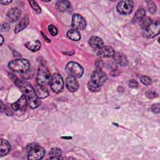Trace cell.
Masks as SVG:
<instances>
[{
	"label": "cell",
	"instance_id": "5bb4252c",
	"mask_svg": "<svg viewBox=\"0 0 160 160\" xmlns=\"http://www.w3.org/2000/svg\"><path fill=\"white\" fill-rule=\"evenodd\" d=\"M66 86L71 92H76L79 88V83L75 78L68 76L66 79Z\"/></svg>",
	"mask_w": 160,
	"mask_h": 160
},
{
	"label": "cell",
	"instance_id": "d6986e66",
	"mask_svg": "<svg viewBox=\"0 0 160 160\" xmlns=\"http://www.w3.org/2000/svg\"><path fill=\"white\" fill-rule=\"evenodd\" d=\"M11 149V145L9 142L5 139H1L0 145V152L1 156H4L6 155Z\"/></svg>",
	"mask_w": 160,
	"mask_h": 160
},
{
	"label": "cell",
	"instance_id": "ba28073f",
	"mask_svg": "<svg viewBox=\"0 0 160 160\" xmlns=\"http://www.w3.org/2000/svg\"><path fill=\"white\" fill-rule=\"evenodd\" d=\"M160 24L159 21L152 22L149 26L144 30L143 35L146 38H152L156 36L159 32Z\"/></svg>",
	"mask_w": 160,
	"mask_h": 160
},
{
	"label": "cell",
	"instance_id": "1f68e13d",
	"mask_svg": "<svg viewBox=\"0 0 160 160\" xmlns=\"http://www.w3.org/2000/svg\"><path fill=\"white\" fill-rule=\"evenodd\" d=\"M151 110L154 113H159V103L152 104L151 106Z\"/></svg>",
	"mask_w": 160,
	"mask_h": 160
},
{
	"label": "cell",
	"instance_id": "4dcf8cb0",
	"mask_svg": "<svg viewBox=\"0 0 160 160\" xmlns=\"http://www.w3.org/2000/svg\"><path fill=\"white\" fill-rule=\"evenodd\" d=\"M141 81L146 86H149L151 84V79L149 77L146 76H142L141 78Z\"/></svg>",
	"mask_w": 160,
	"mask_h": 160
},
{
	"label": "cell",
	"instance_id": "9a60e30c",
	"mask_svg": "<svg viewBox=\"0 0 160 160\" xmlns=\"http://www.w3.org/2000/svg\"><path fill=\"white\" fill-rule=\"evenodd\" d=\"M56 6L57 9L61 12H71L72 11L71 3L68 1H58Z\"/></svg>",
	"mask_w": 160,
	"mask_h": 160
},
{
	"label": "cell",
	"instance_id": "e575fe53",
	"mask_svg": "<svg viewBox=\"0 0 160 160\" xmlns=\"http://www.w3.org/2000/svg\"><path fill=\"white\" fill-rule=\"evenodd\" d=\"M146 94V96H147L148 98H149V99H153V98H154L156 97V94L155 92L151 91H148Z\"/></svg>",
	"mask_w": 160,
	"mask_h": 160
},
{
	"label": "cell",
	"instance_id": "603a6c76",
	"mask_svg": "<svg viewBox=\"0 0 160 160\" xmlns=\"http://www.w3.org/2000/svg\"><path fill=\"white\" fill-rule=\"evenodd\" d=\"M62 151L60 149L58 148H54L51 149L49 152V155L50 156V159H62L61 157Z\"/></svg>",
	"mask_w": 160,
	"mask_h": 160
},
{
	"label": "cell",
	"instance_id": "d4e9b609",
	"mask_svg": "<svg viewBox=\"0 0 160 160\" xmlns=\"http://www.w3.org/2000/svg\"><path fill=\"white\" fill-rule=\"evenodd\" d=\"M28 104L29 106L32 108V109H34V108H38L40 104H41V101H40V99L38 98V97L35 98H33L32 99H30L29 101H28Z\"/></svg>",
	"mask_w": 160,
	"mask_h": 160
},
{
	"label": "cell",
	"instance_id": "cb8c5ba5",
	"mask_svg": "<svg viewBox=\"0 0 160 160\" xmlns=\"http://www.w3.org/2000/svg\"><path fill=\"white\" fill-rule=\"evenodd\" d=\"M146 14V11L143 8L138 9L134 16L133 20L134 22H140L144 17Z\"/></svg>",
	"mask_w": 160,
	"mask_h": 160
},
{
	"label": "cell",
	"instance_id": "7a4b0ae2",
	"mask_svg": "<svg viewBox=\"0 0 160 160\" xmlns=\"http://www.w3.org/2000/svg\"><path fill=\"white\" fill-rule=\"evenodd\" d=\"M28 151V159L30 160L41 159L45 155V149L41 147L39 144L32 143L27 147Z\"/></svg>",
	"mask_w": 160,
	"mask_h": 160
},
{
	"label": "cell",
	"instance_id": "4316f807",
	"mask_svg": "<svg viewBox=\"0 0 160 160\" xmlns=\"http://www.w3.org/2000/svg\"><path fill=\"white\" fill-rule=\"evenodd\" d=\"M151 22H152V21H151V19L149 18H147V17H144V18L139 22L141 27L144 30L145 29H146Z\"/></svg>",
	"mask_w": 160,
	"mask_h": 160
},
{
	"label": "cell",
	"instance_id": "30bf717a",
	"mask_svg": "<svg viewBox=\"0 0 160 160\" xmlns=\"http://www.w3.org/2000/svg\"><path fill=\"white\" fill-rule=\"evenodd\" d=\"M72 27L74 29L82 30L86 26V22L85 19L79 14H74L72 16Z\"/></svg>",
	"mask_w": 160,
	"mask_h": 160
},
{
	"label": "cell",
	"instance_id": "44dd1931",
	"mask_svg": "<svg viewBox=\"0 0 160 160\" xmlns=\"http://www.w3.org/2000/svg\"><path fill=\"white\" fill-rule=\"evenodd\" d=\"M28 24H29V18L26 16L24 17L20 21V22L16 25L15 29H14V32L18 33L19 32L21 31L23 29H24L28 25Z\"/></svg>",
	"mask_w": 160,
	"mask_h": 160
},
{
	"label": "cell",
	"instance_id": "83f0119b",
	"mask_svg": "<svg viewBox=\"0 0 160 160\" xmlns=\"http://www.w3.org/2000/svg\"><path fill=\"white\" fill-rule=\"evenodd\" d=\"M29 3L30 4L32 8V9L38 13V14H39L41 12V8L39 6L38 4L34 1H29Z\"/></svg>",
	"mask_w": 160,
	"mask_h": 160
},
{
	"label": "cell",
	"instance_id": "8fae6325",
	"mask_svg": "<svg viewBox=\"0 0 160 160\" xmlns=\"http://www.w3.org/2000/svg\"><path fill=\"white\" fill-rule=\"evenodd\" d=\"M91 81L101 86L106 82L108 78L106 74L100 69L95 70L91 74Z\"/></svg>",
	"mask_w": 160,
	"mask_h": 160
},
{
	"label": "cell",
	"instance_id": "ffe728a7",
	"mask_svg": "<svg viewBox=\"0 0 160 160\" xmlns=\"http://www.w3.org/2000/svg\"><path fill=\"white\" fill-rule=\"evenodd\" d=\"M41 42L37 39V40H33L31 41L27 42L25 44V46L28 49L33 52H35L38 51L41 48Z\"/></svg>",
	"mask_w": 160,
	"mask_h": 160
},
{
	"label": "cell",
	"instance_id": "2e32d148",
	"mask_svg": "<svg viewBox=\"0 0 160 160\" xmlns=\"http://www.w3.org/2000/svg\"><path fill=\"white\" fill-rule=\"evenodd\" d=\"M89 44L91 47L94 49L98 50L104 46L103 41L98 36H92L89 39Z\"/></svg>",
	"mask_w": 160,
	"mask_h": 160
},
{
	"label": "cell",
	"instance_id": "5b68a950",
	"mask_svg": "<svg viewBox=\"0 0 160 160\" xmlns=\"http://www.w3.org/2000/svg\"><path fill=\"white\" fill-rule=\"evenodd\" d=\"M65 70L70 76L74 77L75 78H81L83 74V68L78 63L76 62H69L67 64Z\"/></svg>",
	"mask_w": 160,
	"mask_h": 160
},
{
	"label": "cell",
	"instance_id": "52a82bcc",
	"mask_svg": "<svg viewBox=\"0 0 160 160\" xmlns=\"http://www.w3.org/2000/svg\"><path fill=\"white\" fill-rule=\"evenodd\" d=\"M28 104V99L26 96L23 94L16 102L12 104L11 108L15 114L21 115L25 112Z\"/></svg>",
	"mask_w": 160,
	"mask_h": 160
},
{
	"label": "cell",
	"instance_id": "484cf974",
	"mask_svg": "<svg viewBox=\"0 0 160 160\" xmlns=\"http://www.w3.org/2000/svg\"><path fill=\"white\" fill-rule=\"evenodd\" d=\"M88 89L91 91L94 92H98L100 91V86L99 85L96 84V83H94L92 81H90L88 82Z\"/></svg>",
	"mask_w": 160,
	"mask_h": 160
},
{
	"label": "cell",
	"instance_id": "277c9868",
	"mask_svg": "<svg viewBox=\"0 0 160 160\" xmlns=\"http://www.w3.org/2000/svg\"><path fill=\"white\" fill-rule=\"evenodd\" d=\"M16 84L23 94L26 96L28 101L37 97L34 88L28 81L25 80H18L16 82Z\"/></svg>",
	"mask_w": 160,
	"mask_h": 160
},
{
	"label": "cell",
	"instance_id": "8d00e7d4",
	"mask_svg": "<svg viewBox=\"0 0 160 160\" xmlns=\"http://www.w3.org/2000/svg\"><path fill=\"white\" fill-rule=\"evenodd\" d=\"M0 37H1V45H2L3 43V41H4V38L2 35H0Z\"/></svg>",
	"mask_w": 160,
	"mask_h": 160
},
{
	"label": "cell",
	"instance_id": "9c48e42d",
	"mask_svg": "<svg viewBox=\"0 0 160 160\" xmlns=\"http://www.w3.org/2000/svg\"><path fill=\"white\" fill-rule=\"evenodd\" d=\"M133 8V3L131 1H121L117 5L118 12L122 15L130 14Z\"/></svg>",
	"mask_w": 160,
	"mask_h": 160
},
{
	"label": "cell",
	"instance_id": "4fadbf2b",
	"mask_svg": "<svg viewBox=\"0 0 160 160\" xmlns=\"http://www.w3.org/2000/svg\"><path fill=\"white\" fill-rule=\"evenodd\" d=\"M21 15V11L19 8H12L8 11L7 13V18L10 22H14L20 18Z\"/></svg>",
	"mask_w": 160,
	"mask_h": 160
},
{
	"label": "cell",
	"instance_id": "8992f818",
	"mask_svg": "<svg viewBox=\"0 0 160 160\" xmlns=\"http://www.w3.org/2000/svg\"><path fill=\"white\" fill-rule=\"evenodd\" d=\"M49 84L51 90L55 93L61 92L64 88V81L62 78L58 73H55L51 76Z\"/></svg>",
	"mask_w": 160,
	"mask_h": 160
},
{
	"label": "cell",
	"instance_id": "7c38bea8",
	"mask_svg": "<svg viewBox=\"0 0 160 160\" xmlns=\"http://www.w3.org/2000/svg\"><path fill=\"white\" fill-rule=\"evenodd\" d=\"M114 53V49L109 46H103L97 51V54L102 58L113 57Z\"/></svg>",
	"mask_w": 160,
	"mask_h": 160
},
{
	"label": "cell",
	"instance_id": "ac0fdd59",
	"mask_svg": "<svg viewBox=\"0 0 160 160\" xmlns=\"http://www.w3.org/2000/svg\"><path fill=\"white\" fill-rule=\"evenodd\" d=\"M114 61L119 65L122 66H126L128 64V61L126 56L121 52L114 53L113 56Z\"/></svg>",
	"mask_w": 160,
	"mask_h": 160
},
{
	"label": "cell",
	"instance_id": "d6a6232c",
	"mask_svg": "<svg viewBox=\"0 0 160 160\" xmlns=\"http://www.w3.org/2000/svg\"><path fill=\"white\" fill-rule=\"evenodd\" d=\"M129 86L132 88H136L138 87V83L134 79H131L129 82Z\"/></svg>",
	"mask_w": 160,
	"mask_h": 160
},
{
	"label": "cell",
	"instance_id": "e0dca14e",
	"mask_svg": "<svg viewBox=\"0 0 160 160\" xmlns=\"http://www.w3.org/2000/svg\"><path fill=\"white\" fill-rule=\"evenodd\" d=\"M34 91L37 97L39 99H44L48 96L49 92L46 88L44 87V86L36 85L34 88Z\"/></svg>",
	"mask_w": 160,
	"mask_h": 160
},
{
	"label": "cell",
	"instance_id": "6da1fadb",
	"mask_svg": "<svg viewBox=\"0 0 160 160\" xmlns=\"http://www.w3.org/2000/svg\"><path fill=\"white\" fill-rule=\"evenodd\" d=\"M8 68L12 71L17 73H25L29 68V62L24 59H19L11 61L8 64Z\"/></svg>",
	"mask_w": 160,
	"mask_h": 160
},
{
	"label": "cell",
	"instance_id": "f1b7e54d",
	"mask_svg": "<svg viewBox=\"0 0 160 160\" xmlns=\"http://www.w3.org/2000/svg\"><path fill=\"white\" fill-rule=\"evenodd\" d=\"M149 11L151 13H154L156 11V6L154 2L152 1H147Z\"/></svg>",
	"mask_w": 160,
	"mask_h": 160
},
{
	"label": "cell",
	"instance_id": "7402d4cb",
	"mask_svg": "<svg viewBox=\"0 0 160 160\" xmlns=\"http://www.w3.org/2000/svg\"><path fill=\"white\" fill-rule=\"evenodd\" d=\"M66 35L72 41H79L81 39V34H80V32L74 29H69L67 33H66Z\"/></svg>",
	"mask_w": 160,
	"mask_h": 160
},
{
	"label": "cell",
	"instance_id": "3957f363",
	"mask_svg": "<svg viewBox=\"0 0 160 160\" xmlns=\"http://www.w3.org/2000/svg\"><path fill=\"white\" fill-rule=\"evenodd\" d=\"M51 76L48 68L44 65H40L36 76V82L38 85L45 86L49 83Z\"/></svg>",
	"mask_w": 160,
	"mask_h": 160
},
{
	"label": "cell",
	"instance_id": "d590c367",
	"mask_svg": "<svg viewBox=\"0 0 160 160\" xmlns=\"http://www.w3.org/2000/svg\"><path fill=\"white\" fill-rule=\"evenodd\" d=\"M11 2H12V1H1L0 2H1V4H10Z\"/></svg>",
	"mask_w": 160,
	"mask_h": 160
},
{
	"label": "cell",
	"instance_id": "f546056e",
	"mask_svg": "<svg viewBox=\"0 0 160 160\" xmlns=\"http://www.w3.org/2000/svg\"><path fill=\"white\" fill-rule=\"evenodd\" d=\"M48 30H49V33H50L52 36H56V35L58 34V29H57V28H56V26H54L52 25V24L49 25V26H48Z\"/></svg>",
	"mask_w": 160,
	"mask_h": 160
},
{
	"label": "cell",
	"instance_id": "836d02e7",
	"mask_svg": "<svg viewBox=\"0 0 160 160\" xmlns=\"http://www.w3.org/2000/svg\"><path fill=\"white\" fill-rule=\"evenodd\" d=\"M9 25L7 22H4L1 26V31H6L9 29Z\"/></svg>",
	"mask_w": 160,
	"mask_h": 160
}]
</instances>
